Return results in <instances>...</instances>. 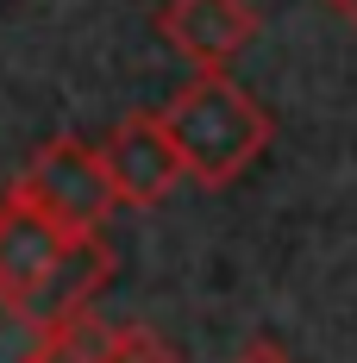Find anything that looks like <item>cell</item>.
<instances>
[{"label":"cell","instance_id":"cell-6","mask_svg":"<svg viewBox=\"0 0 357 363\" xmlns=\"http://www.w3.org/2000/svg\"><path fill=\"white\" fill-rule=\"evenodd\" d=\"M107 338H113V326L94 320V307H88V313H70L63 326L38 332V345L19 363H101L107 357Z\"/></svg>","mask_w":357,"mask_h":363},{"label":"cell","instance_id":"cell-2","mask_svg":"<svg viewBox=\"0 0 357 363\" xmlns=\"http://www.w3.org/2000/svg\"><path fill=\"white\" fill-rule=\"evenodd\" d=\"M157 119H163V132L182 157V176H194L201 188H232L276 138L270 113L226 69H201L194 82H182L157 107Z\"/></svg>","mask_w":357,"mask_h":363},{"label":"cell","instance_id":"cell-1","mask_svg":"<svg viewBox=\"0 0 357 363\" xmlns=\"http://www.w3.org/2000/svg\"><path fill=\"white\" fill-rule=\"evenodd\" d=\"M113 276L107 238H70L26 201H0V307L26 326L50 332L70 313H88Z\"/></svg>","mask_w":357,"mask_h":363},{"label":"cell","instance_id":"cell-9","mask_svg":"<svg viewBox=\"0 0 357 363\" xmlns=\"http://www.w3.org/2000/svg\"><path fill=\"white\" fill-rule=\"evenodd\" d=\"M326 6H332V13H345V19L357 26V0H326Z\"/></svg>","mask_w":357,"mask_h":363},{"label":"cell","instance_id":"cell-8","mask_svg":"<svg viewBox=\"0 0 357 363\" xmlns=\"http://www.w3.org/2000/svg\"><path fill=\"white\" fill-rule=\"evenodd\" d=\"M232 363H295V357H288L276 338H251V345H245V351H238Z\"/></svg>","mask_w":357,"mask_h":363},{"label":"cell","instance_id":"cell-3","mask_svg":"<svg viewBox=\"0 0 357 363\" xmlns=\"http://www.w3.org/2000/svg\"><path fill=\"white\" fill-rule=\"evenodd\" d=\"M6 194L26 201L32 213H44L50 225H63L70 238H101V225H107L113 207H119L107 169H101V150L82 145V138H50V145H38Z\"/></svg>","mask_w":357,"mask_h":363},{"label":"cell","instance_id":"cell-4","mask_svg":"<svg viewBox=\"0 0 357 363\" xmlns=\"http://www.w3.org/2000/svg\"><path fill=\"white\" fill-rule=\"evenodd\" d=\"M101 169H107L119 207H163L182 182V157L157 113H126L101 145Z\"/></svg>","mask_w":357,"mask_h":363},{"label":"cell","instance_id":"cell-7","mask_svg":"<svg viewBox=\"0 0 357 363\" xmlns=\"http://www.w3.org/2000/svg\"><path fill=\"white\" fill-rule=\"evenodd\" d=\"M101 363H182V357L170 351V338H157L150 326H113Z\"/></svg>","mask_w":357,"mask_h":363},{"label":"cell","instance_id":"cell-5","mask_svg":"<svg viewBox=\"0 0 357 363\" xmlns=\"http://www.w3.org/2000/svg\"><path fill=\"white\" fill-rule=\"evenodd\" d=\"M157 32L194 69H226L257 38V13L245 0H163L157 6Z\"/></svg>","mask_w":357,"mask_h":363}]
</instances>
